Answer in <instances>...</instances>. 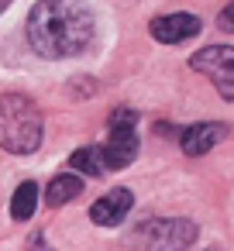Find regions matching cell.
I'll return each instance as SVG.
<instances>
[{
	"mask_svg": "<svg viewBox=\"0 0 234 251\" xmlns=\"http://www.w3.org/2000/svg\"><path fill=\"white\" fill-rule=\"evenodd\" d=\"M35 206H38V186L35 182H21L14 189V196H11V217L14 220H28L35 213Z\"/></svg>",
	"mask_w": 234,
	"mask_h": 251,
	"instance_id": "obj_10",
	"label": "cell"
},
{
	"mask_svg": "<svg viewBox=\"0 0 234 251\" xmlns=\"http://www.w3.org/2000/svg\"><path fill=\"white\" fill-rule=\"evenodd\" d=\"M134 241L148 251H186L196 241V224L186 217H155L138 224Z\"/></svg>",
	"mask_w": 234,
	"mask_h": 251,
	"instance_id": "obj_3",
	"label": "cell"
},
{
	"mask_svg": "<svg viewBox=\"0 0 234 251\" xmlns=\"http://www.w3.org/2000/svg\"><path fill=\"white\" fill-rule=\"evenodd\" d=\"M189 66H193L196 73H203V76L217 86V93H220L227 103H234V49H231V45L200 49V52L189 59Z\"/></svg>",
	"mask_w": 234,
	"mask_h": 251,
	"instance_id": "obj_4",
	"label": "cell"
},
{
	"mask_svg": "<svg viewBox=\"0 0 234 251\" xmlns=\"http://www.w3.org/2000/svg\"><path fill=\"white\" fill-rule=\"evenodd\" d=\"M79 193H83V179L73 176V172H66V176H55V179L49 182V189H45V203H49V206H62V203L76 200Z\"/></svg>",
	"mask_w": 234,
	"mask_h": 251,
	"instance_id": "obj_9",
	"label": "cell"
},
{
	"mask_svg": "<svg viewBox=\"0 0 234 251\" xmlns=\"http://www.w3.org/2000/svg\"><path fill=\"white\" fill-rule=\"evenodd\" d=\"M131 206H134L131 189H110L107 196H100V200L90 206V217H93V224H100V227H117V224L131 213Z\"/></svg>",
	"mask_w": 234,
	"mask_h": 251,
	"instance_id": "obj_8",
	"label": "cell"
},
{
	"mask_svg": "<svg viewBox=\"0 0 234 251\" xmlns=\"http://www.w3.org/2000/svg\"><path fill=\"white\" fill-rule=\"evenodd\" d=\"M200 18L196 14H162L152 21V38L162 42V45H179V42H189L200 35Z\"/></svg>",
	"mask_w": 234,
	"mask_h": 251,
	"instance_id": "obj_6",
	"label": "cell"
},
{
	"mask_svg": "<svg viewBox=\"0 0 234 251\" xmlns=\"http://www.w3.org/2000/svg\"><path fill=\"white\" fill-rule=\"evenodd\" d=\"M97 151H100L104 169H128L138 158V134H134V127H110L104 148H97Z\"/></svg>",
	"mask_w": 234,
	"mask_h": 251,
	"instance_id": "obj_5",
	"label": "cell"
},
{
	"mask_svg": "<svg viewBox=\"0 0 234 251\" xmlns=\"http://www.w3.org/2000/svg\"><path fill=\"white\" fill-rule=\"evenodd\" d=\"M69 165H73L76 172L93 176V179L104 172V165H100V151H97V148H76V151H73V158H69Z\"/></svg>",
	"mask_w": 234,
	"mask_h": 251,
	"instance_id": "obj_11",
	"label": "cell"
},
{
	"mask_svg": "<svg viewBox=\"0 0 234 251\" xmlns=\"http://www.w3.org/2000/svg\"><path fill=\"white\" fill-rule=\"evenodd\" d=\"M217 28H220V31H234V0H231V7H224V11H220Z\"/></svg>",
	"mask_w": 234,
	"mask_h": 251,
	"instance_id": "obj_13",
	"label": "cell"
},
{
	"mask_svg": "<svg viewBox=\"0 0 234 251\" xmlns=\"http://www.w3.org/2000/svg\"><path fill=\"white\" fill-rule=\"evenodd\" d=\"M134 121H138L134 110H114L110 114V127H134Z\"/></svg>",
	"mask_w": 234,
	"mask_h": 251,
	"instance_id": "obj_12",
	"label": "cell"
},
{
	"mask_svg": "<svg viewBox=\"0 0 234 251\" xmlns=\"http://www.w3.org/2000/svg\"><path fill=\"white\" fill-rule=\"evenodd\" d=\"M45 138L42 110L25 93H4L0 97V148L11 155H31L38 151Z\"/></svg>",
	"mask_w": 234,
	"mask_h": 251,
	"instance_id": "obj_2",
	"label": "cell"
},
{
	"mask_svg": "<svg viewBox=\"0 0 234 251\" xmlns=\"http://www.w3.org/2000/svg\"><path fill=\"white\" fill-rule=\"evenodd\" d=\"M93 31L97 21L86 0H38L28 14V42L42 59L83 55Z\"/></svg>",
	"mask_w": 234,
	"mask_h": 251,
	"instance_id": "obj_1",
	"label": "cell"
},
{
	"mask_svg": "<svg viewBox=\"0 0 234 251\" xmlns=\"http://www.w3.org/2000/svg\"><path fill=\"white\" fill-rule=\"evenodd\" d=\"M231 134V127L227 124H220V121H207V124H189L182 134H179V145H182V151L186 155H193V158H200V155H207L213 145H220L224 138Z\"/></svg>",
	"mask_w": 234,
	"mask_h": 251,
	"instance_id": "obj_7",
	"label": "cell"
},
{
	"mask_svg": "<svg viewBox=\"0 0 234 251\" xmlns=\"http://www.w3.org/2000/svg\"><path fill=\"white\" fill-rule=\"evenodd\" d=\"M7 4H11V0H0V11H4V7H7Z\"/></svg>",
	"mask_w": 234,
	"mask_h": 251,
	"instance_id": "obj_14",
	"label": "cell"
}]
</instances>
